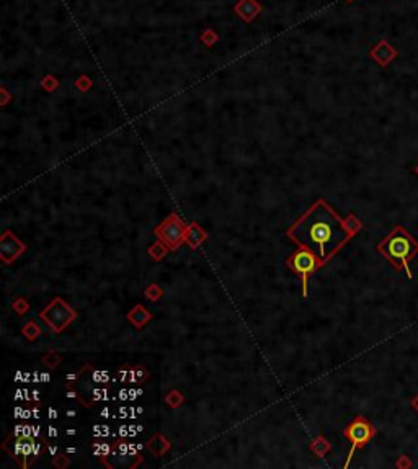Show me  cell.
<instances>
[{
    "label": "cell",
    "instance_id": "cell-1",
    "mask_svg": "<svg viewBox=\"0 0 418 469\" xmlns=\"http://www.w3.org/2000/svg\"><path fill=\"white\" fill-rule=\"evenodd\" d=\"M359 227L361 224L353 216L345 221L327 201L318 198L304 215L296 219V223L286 231V236L299 247L314 250L323 264H327L351 236H355Z\"/></svg>",
    "mask_w": 418,
    "mask_h": 469
},
{
    "label": "cell",
    "instance_id": "cell-2",
    "mask_svg": "<svg viewBox=\"0 0 418 469\" xmlns=\"http://www.w3.org/2000/svg\"><path fill=\"white\" fill-rule=\"evenodd\" d=\"M378 250L391 262L397 270H405L408 278H412V270L408 262L418 253V242L412 234H408L403 227L397 226L392 232L379 242Z\"/></svg>",
    "mask_w": 418,
    "mask_h": 469
},
{
    "label": "cell",
    "instance_id": "cell-3",
    "mask_svg": "<svg viewBox=\"0 0 418 469\" xmlns=\"http://www.w3.org/2000/svg\"><path fill=\"white\" fill-rule=\"evenodd\" d=\"M286 265L297 275V278L302 283V297H307V285L309 276L312 275L317 268L325 265L318 255L307 247H299L294 253H291L286 259Z\"/></svg>",
    "mask_w": 418,
    "mask_h": 469
},
{
    "label": "cell",
    "instance_id": "cell-4",
    "mask_svg": "<svg viewBox=\"0 0 418 469\" xmlns=\"http://www.w3.org/2000/svg\"><path fill=\"white\" fill-rule=\"evenodd\" d=\"M39 317L49 325V329L54 333H61L66 327H69L75 321L77 312L70 308L62 297H54V300L41 311Z\"/></svg>",
    "mask_w": 418,
    "mask_h": 469
},
{
    "label": "cell",
    "instance_id": "cell-5",
    "mask_svg": "<svg viewBox=\"0 0 418 469\" xmlns=\"http://www.w3.org/2000/svg\"><path fill=\"white\" fill-rule=\"evenodd\" d=\"M187 227L188 224L183 223L176 212H172V215L167 216L164 221L155 227L154 234H155V237H157V240L164 242L170 250L175 252L176 248L185 242Z\"/></svg>",
    "mask_w": 418,
    "mask_h": 469
},
{
    "label": "cell",
    "instance_id": "cell-6",
    "mask_svg": "<svg viewBox=\"0 0 418 469\" xmlns=\"http://www.w3.org/2000/svg\"><path fill=\"white\" fill-rule=\"evenodd\" d=\"M343 435L351 442V451L350 458L353 456V451L356 448H363V446L374 437V427L366 420L364 417H356L348 427L345 429Z\"/></svg>",
    "mask_w": 418,
    "mask_h": 469
},
{
    "label": "cell",
    "instance_id": "cell-7",
    "mask_svg": "<svg viewBox=\"0 0 418 469\" xmlns=\"http://www.w3.org/2000/svg\"><path fill=\"white\" fill-rule=\"evenodd\" d=\"M25 250V244L12 231H5L2 234V237H0V259H2L4 264L9 265L12 262H15Z\"/></svg>",
    "mask_w": 418,
    "mask_h": 469
},
{
    "label": "cell",
    "instance_id": "cell-8",
    "mask_svg": "<svg viewBox=\"0 0 418 469\" xmlns=\"http://www.w3.org/2000/svg\"><path fill=\"white\" fill-rule=\"evenodd\" d=\"M232 12L244 21V23H252L257 20L261 12H263V4L260 0H239V2L232 7Z\"/></svg>",
    "mask_w": 418,
    "mask_h": 469
},
{
    "label": "cell",
    "instance_id": "cell-9",
    "mask_svg": "<svg viewBox=\"0 0 418 469\" xmlns=\"http://www.w3.org/2000/svg\"><path fill=\"white\" fill-rule=\"evenodd\" d=\"M394 56H395V49L391 48V45L384 39L379 41L378 45L371 49V58L378 64H381V66H387V64L391 62V59H394Z\"/></svg>",
    "mask_w": 418,
    "mask_h": 469
},
{
    "label": "cell",
    "instance_id": "cell-10",
    "mask_svg": "<svg viewBox=\"0 0 418 469\" xmlns=\"http://www.w3.org/2000/svg\"><path fill=\"white\" fill-rule=\"evenodd\" d=\"M206 237H208V234H206V231L201 229L200 224H196V223L188 224L185 244H188V247L191 248V250H196V248L200 247L204 240H206Z\"/></svg>",
    "mask_w": 418,
    "mask_h": 469
},
{
    "label": "cell",
    "instance_id": "cell-11",
    "mask_svg": "<svg viewBox=\"0 0 418 469\" xmlns=\"http://www.w3.org/2000/svg\"><path fill=\"white\" fill-rule=\"evenodd\" d=\"M126 317L136 329H143V327L152 319V314L143 306V304H136V306L127 312Z\"/></svg>",
    "mask_w": 418,
    "mask_h": 469
},
{
    "label": "cell",
    "instance_id": "cell-12",
    "mask_svg": "<svg viewBox=\"0 0 418 469\" xmlns=\"http://www.w3.org/2000/svg\"><path fill=\"white\" fill-rule=\"evenodd\" d=\"M146 446L152 451V454H155V456H164L165 451H168L172 445H170V442H167L162 433H155V435L149 438Z\"/></svg>",
    "mask_w": 418,
    "mask_h": 469
},
{
    "label": "cell",
    "instance_id": "cell-13",
    "mask_svg": "<svg viewBox=\"0 0 418 469\" xmlns=\"http://www.w3.org/2000/svg\"><path fill=\"white\" fill-rule=\"evenodd\" d=\"M200 41L203 42L204 48L212 49L219 42V34H217V31L214 30V28H211V26L204 28V30L201 31V34H200Z\"/></svg>",
    "mask_w": 418,
    "mask_h": 469
},
{
    "label": "cell",
    "instance_id": "cell-14",
    "mask_svg": "<svg viewBox=\"0 0 418 469\" xmlns=\"http://www.w3.org/2000/svg\"><path fill=\"white\" fill-rule=\"evenodd\" d=\"M170 250V248L164 244V242H160V240H157L155 244H152L151 247H149V250H147V253L151 255V257L154 259V260H157V262H160L162 259L165 257L167 255V252Z\"/></svg>",
    "mask_w": 418,
    "mask_h": 469
},
{
    "label": "cell",
    "instance_id": "cell-15",
    "mask_svg": "<svg viewBox=\"0 0 418 469\" xmlns=\"http://www.w3.org/2000/svg\"><path fill=\"white\" fill-rule=\"evenodd\" d=\"M21 335L23 337H26L28 340H31V342H34L39 335H41V329H39V325L34 322V321H30V322H26L25 325H23V329H21Z\"/></svg>",
    "mask_w": 418,
    "mask_h": 469
},
{
    "label": "cell",
    "instance_id": "cell-16",
    "mask_svg": "<svg viewBox=\"0 0 418 469\" xmlns=\"http://www.w3.org/2000/svg\"><path fill=\"white\" fill-rule=\"evenodd\" d=\"M59 85H61V80L58 79V77H54V75H44L42 79L39 80V87L44 90V92H48V94H53V92H56L59 89Z\"/></svg>",
    "mask_w": 418,
    "mask_h": 469
},
{
    "label": "cell",
    "instance_id": "cell-17",
    "mask_svg": "<svg viewBox=\"0 0 418 469\" xmlns=\"http://www.w3.org/2000/svg\"><path fill=\"white\" fill-rule=\"evenodd\" d=\"M310 450H312L317 456H325V453L330 450V443L323 437H317L312 443H310Z\"/></svg>",
    "mask_w": 418,
    "mask_h": 469
},
{
    "label": "cell",
    "instance_id": "cell-18",
    "mask_svg": "<svg viewBox=\"0 0 418 469\" xmlns=\"http://www.w3.org/2000/svg\"><path fill=\"white\" fill-rule=\"evenodd\" d=\"M165 402L168 404V407H172V409H178L183 402H185V396H183L180 391H176V389H172L170 393L165 396Z\"/></svg>",
    "mask_w": 418,
    "mask_h": 469
},
{
    "label": "cell",
    "instance_id": "cell-19",
    "mask_svg": "<svg viewBox=\"0 0 418 469\" xmlns=\"http://www.w3.org/2000/svg\"><path fill=\"white\" fill-rule=\"evenodd\" d=\"M144 296L147 297L149 301L155 303V301H159L162 296H164V289H162L159 285H149L146 288V291H144Z\"/></svg>",
    "mask_w": 418,
    "mask_h": 469
},
{
    "label": "cell",
    "instance_id": "cell-20",
    "mask_svg": "<svg viewBox=\"0 0 418 469\" xmlns=\"http://www.w3.org/2000/svg\"><path fill=\"white\" fill-rule=\"evenodd\" d=\"M12 309L15 311L18 316H23L30 311V303H28L25 297H15V301L12 303Z\"/></svg>",
    "mask_w": 418,
    "mask_h": 469
},
{
    "label": "cell",
    "instance_id": "cell-21",
    "mask_svg": "<svg viewBox=\"0 0 418 469\" xmlns=\"http://www.w3.org/2000/svg\"><path fill=\"white\" fill-rule=\"evenodd\" d=\"M74 85H75V89H79V92H82V94H87V92L94 87V80H91L88 75H80L79 79L74 82Z\"/></svg>",
    "mask_w": 418,
    "mask_h": 469
},
{
    "label": "cell",
    "instance_id": "cell-22",
    "mask_svg": "<svg viewBox=\"0 0 418 469\" xmlns=\"http://www.w3.org/2000/svg\"><path fill=\"white\" fill-rule=\"evenodd\" d=\"M146 376H147V373L144 371V369L141 368V366H136V368H131V369H129V378H127V381H131V382L144 381Z\"/></svg>",
    "mask_w": 418,
    "mask_h": 469
},
{
    "label": "cell",
    "instance_id": "cell-23",
    "mask_svg": "<svg viewBox=\"0 0 418 469\" xmlns=\"http://www.w3.org/2000/svg\"><path fill=\"white\" fill-rule=\"evenodd\" d=\"M42 361H44V365H48L49 368H56L61 363V357L56 352H48L44 355V358H42Z\"/></svg>",
    "mask_w": 418,
    "mask_h": 469
},
{
    "label": "cell",
    "instance_id": "cell-24",
    "mask_svg": "<svg viewBox=\"0 0 418 469\" xmlns=\"http://www.w3.org/2000/svg\"><path fill=\"white\" fill-rule=\"evenodd\" d=\"M94 448H95V454L97 456H108V454L111 453V446L110 445H106V443H94Z\"/></svg>",
    "mask_w": 418,
    "mask_h": 469
},
{
    "label": "cell",
    "instance_id": "cell-25",
    "mask_svg": "<svg viewBox=\"0 0 418 469\" xmlns=\"http://www.w3.org/2000/svg\"><path fill=\"white\" fill-rule=\"evenodd\" d=\"M70 464V461L64 456V454H58V456H54V459H53V466L54 467H67Z\"/></svg>",
    "mask_w": 418,
    "mask_h": 469
},
{
    "label": "cell",
    "instance_id": "cell-26",
    "mask_svg": "<svg viewBox=\"0 0 418 469\" xmlns=\"http://www.w3.org/2000/svg\"><path fill=\"white\" fill-rule=\"evenodd\" d=\"M91 381L94 382H106L108 381V373L102 371V369H97V371L91 373Z\"/></svg>",
    "mask_w": 418,
    "mask_h": 469
},
{
    "label": "cell",
    "instance_id": "cell-27",
    "mask_svg": "<svg viewBox=\"0 0 418 469\" xmlns=\"http://www.w3.org/2000/svg\"><path fill=\"white\" fill-rule=\"evenodd\" d=\"M127 430H129V425H121V427H119V432H118V437L119 438L129 437V432H127Z\"/></svg>",
    "mask_w": 418,
    "mask_h": 469
},
{
    "label": "cell",
    "instance_id": "cell-28",
    "mask_svg": "<svg viewBox=\"0 0 418 469\" xmlns=\"http://www.w3.org/2000/svg\"><path fill=\"white\" fill-rule=\"evenodd\" d=\"M118 448H119V453H121V454H129V445H127V443L119 442Z\"/></svg>",
    "mask_w": 418,
    "mask_h": 469
},
{
    "label": "cell",
    "instance_id": "cell-29",
    "mask_svg": "<svg viewBox=\"0 0 418 469\" xmlns=\"http://www.w3.org/2000/svg\"><path fill=\"white\" fill-rule=\"evenodd\" d=\"M118 399L119 401H127V399H129V391L121 389V391H119V394H118Z\"/></svg>",
    "mask_w": 418,
    "mask_h": 469
},
{
    "label": "cell",
    "instance_id": "cell-30",
    "mask_svg": "<svg viewBox=\"0 0 418 469\" xmlns=\"http://www.w3.org/2000/svg\"><path fill=\"white\" fill-rule=\"evenodd\" d=\"M2 95H4V100H2V106H7V102H9L10 95H9V90H7L5 87H2Z\"/></svg>",
    "mask_w": 418,
    "mask_h": 469
},
{
    "label": "cell",
    "instance_id": "cell-31",
    "mask_svg": "<svg viewBox=\"0 0 418 469\" xmlns=\"http://www.w3.org/2000/svg\"><path fill=\"white\" fill-rule=\"evenodd\" d=\"M38 454H41V445L34 443V448H33V459H36Z\"/></svg>",
    "mask_w": 418,
    "mask_h": 469
},
{
    "label": "cell",
    "instance_id": "cell-32",
    "mask_svg": "<svg viewBox=\"0 0 418 469\" xmlns=\"http://www.w3.org/2000/svg\"><path fill=\"white\" fill-rule=\"evenodd\" d=\"M48 412H49V418H58V410H54V409H49Z\"/></svg>",
    "mask_w": 418,
    "mask_h": 469
},
{
    "label": "cell",
    "instance_id": "cell-33",
    "mask_svg": "<svg viewBox=\"0 0 418 469\" xmlns=\"http://www.w3.org/2000/svg\"><path fill=\"white\" fill-rule=\"evenodd\" d=\"M49 437H53V438L58 437V430H56L54 427H49Z\"/></svg>",
    "mask_w": 418,
    "mask_h": 469
},
{
    "label": "cell",
    "instance_id": "cell-34",
    "mask_svg": "<svg viewBox=\"0 0 418 469\" xmlns=\"http://www.w3.org/2000/svg\"><path fill=\"white\" fill-rule=\"evenodd\" d=\"M33 401H34V402H38V401H39V391H38V389H34V391H33Z\"/></svg>",
    "mask_w": 418,
    "mask_h": 469
},
{
    "label": "cell",
    "instance_id": "cell-35",
    "mask_svg": "<svg viewBox=\"0 0 418 469\" xmlns=\"http://www.w3.org/2000/svg\"><path fill=\"white\" fill-rule=\"evenodd\" d=\"M41 381H42V382H48V381H49V374H48V373H41Z\"/></svg>",
    "mask_w": 418,
    "mask_h": 469
},
{
    "label": "cell",
    "instance_id": "cell-36",
    "mask_svg": "<svg viewBox=\"0 0 418 469\" xmlns=\"http://www.w3.org/2000/svg\"><path fill=\"white\" fill-rule=\"evenodd\" d=\"M33 437H39V427H33Z\"/></svg>",
    "mask_w": 418,
    "mask_h": 469
},
{
    "label": "cell",
    "instance_id": "cell-37",
    "mask_svg": "<svg viewBox=\"0 0 418 469\" xmlns=\"http://www.w3.org/2000/svg\"><path fill=\"white\" fill-rule=\"evenodd\" d=\"M33 415H34V418H38V417H39V410H38L36 407L33 409Z\"/></svg>",
    "mask_w": 418,
    "mask_h": 469
},
{
    "label": "cell",
    "instance_id": "cell-38",
    "mask_svg": "<svg viewBox=\"0 0 418 469\" xmlns=\"http://www.w3.org/2000/svg\"><path fill=\"white\" fill-rule=\"evenodd\" d=\"M75 433H77V430H74V429H69V430H67V435H70V437L75 435Z\"/></svg>",
    "mask_w": 418,
    "mask_h": 469
},
{
    "label": "cell",
    "instance_id": "cell-39",
    "mask_svg": "<svg viewBox=\"0 0 418 469\" xmlns=\"http://www.w3.org/2000/svg\"><path fill=\"white\" fill-rule=\"evenodd\" d=\"M56 451H58V448H56V446H49V453H51V454H54Z\"/></svg>",
    "mask_w": 418,
    "mask_h": 469
},
{
    "label": "cell",
    "instance_id": "cell-40",
    "mask_svg": "<svg viewBox=\"0 0 418 469\" xmlns=\"http://www.w3.org/2000/svg\"><path fill=\"white\" fill-rule=\"evenodd\" d=\"M67 415H69V417H74V415H75V412H74V410H69V412H67Z\"/></svg>",
    "mask_w": 418,
    "mask_h": 469
},
{
    "label": "cell",
    "instance_id": "cell-41",
    "mask_svg": "<svg viewBox=\"0 0 418 469\" xmlns=\"http://www.w3.org/2000/svg\"><path fill=\"white\" fill-rule=\"evenodd\" d=\"M77 450L75 448H67V453H75Z\"/></svg>",
    "mask_w": 418,
    "mask_h": 469
},
{
    "label": "cell",
    "instance_id": "cell-42",
    "mask_svg": "<svg viewBox=\"0 0 418 469\" xmlns=\"http://www.w3.org/2000/svg\"><path fill=\"white\" fill-rule=\"evenodd\" d=\"M346 2H353V0H346Z\"/></svg>",
    "mask_w": 418,
    "mask_h": 469
}]
</instances>
